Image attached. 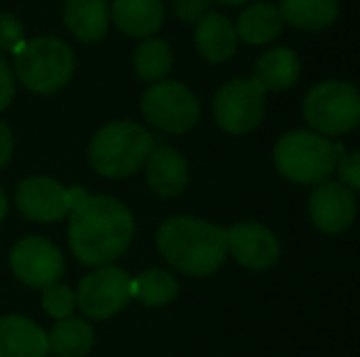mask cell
Instances as JSON below:
<instances>
[{
    "label": "cell",
    "mask_w": 360,
    "mask_h": 357,
    "mask_svg": "<svg viewBox=\"0 0 360 357\" xmlns=\"http://www.w3.org/2000/svg\"><path fill=\"white\" fill-rule=\"evenodd\" d=\"M67 218L69 248L81 264H113L133 243L135 218L128 206L113 196H86Z\"/></svg>",
    "instance_id": "6da1fadb"
},
{
    "label": "cell",
    "mask_w": 360,
    "mask_h": 357,
    "mask_svg": "<svg viewBox=\"0 0 360 357\" xmlns=\"http://www.w3.org/2000/svg\"><path fill=\"white\" fill-rule=\"evenodd\" d=\"M157 250L181 274L209 276L228 255L226 230L201 218L176 215L160 225Z\"/></svg>",
    "instance_id": "7a4b0ae2"
},
{
    "label": "cell",
    "mask_w": 360,
    "mask_h": 357,
    "mask_svg": "<svg viewBox=\"0 0 360 357\" xmlns=\"http://www.w3.org/2000/svg\"><path fill=\"white\" fill-rule=\"evenodd\" d=\"M157 147V137L133 120L105 123L89 144V162L101 177L123 179L135 174Z\"/></svg>",
    "instance_id": "3957f363"
},
{
    "label": "cell",
    "mask_w": 360,
    "mask_h": 357,
    "mask_svg": "<svg viewBox=\"0 0 360 357\" xmlns=\"http://www.w3.org/2000/svg\"><path fill=\"white\" fill-rule=\"evenodd\" d=\"M343 144H333L326 135L307 133V130H292L282 135L275 144L277 172L294 184H321L336 172V164L341 159Z\"/></svg>",
    "instance_id": "277c9868"
},
{
    "label": "cell",
    "mask_w": 360,
    "mask_h": 357,
    "mask_svg": "<svg viewBox=\"0 0 360 357\" xmlns=\"http://www.w3.org/2000/svg\"><path fill=\"white\" fill-rule=\"evenodd\" d=\"M74 52L59 37H37L15 54V79L32 93H57L74 76Z\"/></svg>",
    "instance_id": "5b68a950"
},
{
    "label": "cell",
    "mask_w": 360,
    "mask_h": 357,
    "mask_svg": "<svg viewBox=\"0 0 360 357\" xmlns=\"http://www.w3.org/2000/svg\"><path fill=\"white\" fill-rule=\"evenodd\" d=\"M304 118L319 135H343L360 125V90L346 81H321L304 98Z\"/></svg>",
    "instance_id": "8992f818"
},
{
    "label": "cell",
    "mask_w": 360,
    "mask_h": 357,
    "mask_svg": "<svg viewBox=\"0 0 360 357\" xmlns=\"http://www.w3.org/2000/svg\"><path fill=\"white\" fill-rule=\"evenodd\" d=\"M143 115L150 125L169 135L189 133L199 123L201 105L179 81H157L143 95Z\"/></svg>",
    "instance_id": "52a82bcc"
},
{
    "label": "cell",
    "mask_w": 360,
    "mask_h": 357,
    "mask_svg": "<svg viewBox=\"0 0 360 357\" xmlns=\"http://www.w3.org/2000/svg\"><path fill=\"white\" fill-rule=\"evenodd\" d=\"M130 286H133V276L128 271L113 267V264H103L81 279L79 291H76V306L89 318H113L133 299Z\"/></svg>",
    "instance_id": "ba28073f"
},
{
    "label": "cell",
    "mask_w": 360,
    "mask_h": 357,
    "mask_svg": "<svg viewBox=\"0 0 360 357\" xmlns=\"http://www.w3.org/2000/svg\"><path fill=\"white\" fill-rule=\"evenodd\" d=\"M214 118L228 135L250 133L265 118V90L252 79H233L216 93Z\"/></svg>",
    "instance_id": "9c48e42d"
},
{
    "label": "cell",
    "mask_w": 360,
    "mask_h": 357,
    "mask_svg": "<svg viewBox=\"0 0 360 357\" xmlns=\"http://www.w3.org/2000/svg\"><path fill=\"white\" fill-rule=\"evenodd\" d=\"M10 269L22 284L32 286V289H44V286L59 281V276H62V250L52 240L30 235L10 250Z\"/></svg>",
    "instance_id": "30bf717a"
},
{
    "label": "cell",
    "mask_w": 360,
    "mask_h": 357,
    "mask_svg": "<svg viewBox=\"0 0 360 357\" xmlns=\"http://www.w3.org/2000/svg\"><path fill=\"white\" fill-rule=\"evenodd\" d=\"M15 203L34 223H54L69 215V191L49 177H30L18 186Z\"/></svg>",
    "instance_id": "8fae6325"
},
{
    "label": "cell",
    "mask_w": 360,
    "mask_h": 357,
    "mask_svg": "<svg viewBox=\"0 0 360 357\" xmlns=\"http://www.w3.org/2000/svg\"><path fill=\"white\" fill-rule=\"evenodd\" d=\"M228 252L238 264L262 271L280 260V243L275 233L260 223H236L226 230Z\"/></svg>",
    "instance_id": "7c38bea8"
},
{
    "label": "cell",
    "mask_w": 360,
    "mask_h": 357,
    "mask_svg": "<svg viewBox=\"0 0 360 357\" xmlns=\"http://www.w3.org/2000/svg\"><path fill=\"white\" fill-rule=\"evenodd\" d=\"M309 215L323 233H343L356 218V196L341 181H321L309 196Z\"/></svg>",
    "instance_id": "4fadbf2b"
},
{
    "label": "cell",
    "mask_w": 360,
    "mask_h": 357,
    "mask_svg": "<svg viewBox=\"0 0 360 357\" xmlns=\"http://www.w3.org/2000/svg\"><path fill=\"white\" fill-rule=\"evenodd\" d=\"M145 177L150 189L162 198L179 196L189 184V167L181 152L167 144H157L145 162Z\"/></svg>",
    "instance_id": "5bb4252c"
},
{
    "label": "cell",
    "mask_w": 360,
    "mask_h": 357,
    "mask_svg": "<svg viewBox=\"0 0 360 357\" xmlns=\"http://www.w3.org/2000/svg\"><path fill=\"white\" fill-rule=\"evenodd\" d=\"M47 333L25 316L10 314L0 318V357H47Z\"/></svg>",
    "instance_id": "9a60e30c"
},
{
    "label": "cell",
    "mask_w": 360,
    "mask_h": 357,
    "mask_svg": "<svg viewBox=\"0 0 360 357\" xmlns=\"http://www.w3.org/2000/svg\"><path fill=\"white\" fill-rule=\"evenodd\" d=\"M194 42L199 54L211 64H223L238 52V32L236 25L221 13H206L196 22Z\"/></svg>",
    "instance_id": "2e32d148"
},
{
    "label": "cell",
    "mask_w": 360,
    "mask_h": 357,
    "mask_svg": "<svg viewBox=\"0 0 360 357\" xmlns=\"http://www.w3.org/2000/svg\"><path fill=\"white\" fill-rule=\"evenodd\" d=\"M110 22L128 37L147 39L165 22V5L162 0H113Z\"/></svg>",
    "instance_id": "e0dca14e"
},
{
    "label": "cell",
    "mask_w": 360,
    "mask_h": 357,
    "mask_svg": "<svg viewBox=\"0 0 360 357\" xmlns=\"http://www.w3.org/2000/svg\"><path fill=\"white\" fill-rule=\"evenodd\" d=\"M64 25L79 42H98L110 25L108 0H67L64 3Z\"/></svg>",
    "instance_id": "ac0fdd59"
},
{
    "label": "cell",
    "mask_w": 360,
    "mask_h": 357,
    "mask_svg": "<svg viewBox=\"0 0 360 357\" xmlns=\"http://www.w3.org/2000/svg\"><path fill=\"white\" fill-rule=\"evenodd\" d=\"M302 74V62L292 49L277 47L267 49L260 59L255 62V74L252 81L257 83L262 90H285L299 81Z\"/></svg>",
    "instance_id": "d6986e66"
},
{
    "label": "cell",
    "mask_w": 360,
    "mask_h": 357,
    "mask_svg": "<svg viewBox=\"0 0 360 357\" xmlns=\"http://www.w3.org/2000/svg\"><path fill=\"white\" fill-rule=\"evenodd\" d=\"M282 25H285V20H282V13L277 5L252 3L240 13L236 32L240 42L255 44L257 47V44H267L280 37Z\"/></svg>",
    "instance_id": "ffe728a7"
},
{
    "label": "cell",
    "mask_w": 360,
    "mask_h": 357,
    "mask_svg": "<svg viewBox=\"0 0 360 357\" xmlns=\"http://www.w3.org/2000/svg\"><path fill=\"white\" fill-rule=\"evenodd\" d=\"M282 20L297 29L319 32L336 22L338 0H280Z\"/></svg>",
    "instance_id": "44dd1931"
},
{
    "label": "cell",
    "mask_w": 360,
    "mask_h": 357,
    "mask_svg": "<svg viewBox=\"0 0 360 357\" xmlns=\"http://www.w3.org/2000/svg\"><path fill=\"white\" fill-rule=\"evenodd\" d=\"M47 345L54 357H86L94 348V328L89 321L69 316L47 333Z\"/></svg>",
    "instance_id": "7402d4cb"
},
{
    "label": "cell",
    "mask_w": 360,
    "mask_h": 357,
    "mask_svg": "<svg viewBox=\"0 0 360 357\" xmlns=\"http://www.w3.org/2000/svg\"><path fill=\"white\" fill-rule=\"evenodd\" d=\"M133 64H135V74H138L143 81L157 83L169 74L172 64H174V54H172V47L165 39L147 37L145 42H140V47L135 49Z\"/></svg>",
    "instance_id": "603a6c76"
},
{
    "label": "cell",
    "mask_w": 360,
    "mask_h": 357,
    "mask_svg": "<svg viewBox=\"0 0 360 357\" xmlns=\"http://www.w3.org/2000/svg\"><path fill=\"white\" fill-rule=\"evenodd\" d=\"M133 299L145 306H165L176 299L179 281L165 269H147L133 279Z\"/></svg>",
    "instance_id": "cb8c5ba5"
},
{
    "label": "cell",
    "mask_w": 360,
    "mask_h": 357,
    "mask_svg": "<svg viewBox=\"0 0 360 357\" xmlns=\"http://www.w3.org/2000/svg\"><path fill=\"white\" fill-rule=\"evenodd\" d=\"M42 309L47 311V316H52L54 321L69 318L76 309V294L67 284L54 281V284L42 289Z\"/></svg>",
    "instance_id": "d4e9b609"
},
{
    "label": "cell",
    "mask_w": 360,
    "mask_h": 357,
    "mask_svg": "<svg viewBox=\"0 0 360 357\" xmlns=\"http://www.w3.org/2000/svg\"><path fill=\"white\" fill-rule=\"evenodd\" d=\"M25 47V29L10 13H0V54H18Z\"/></svg>",
    "instance_id": "484cf974"
},
{
    "label": "cell",
    "mask_w": 360,
    "mask_h": 357,
    "mask_svg": "<svg viewBox=\"0 0 360 357\" xmlns=\"http://www.w3.org/2000/svg\"><path fill=\"white\" fill-rule=\"evenodd\" d=\"M336 172L343 186H348L351 191H360V149L351 154H341Z\"/></svg>",
    "instance_id": "4316f807"
},
{
    "label": "cell",
    "mask_w": 360,
    "mask_h": 357,
    "mask_svg": "<svg viewBox=\"0 0 360 357\" xmlns=\"http://www.w3.org/2000/svg\"><path fill=\"white\" fill-rule=\"evenodd\" d=\"M211 0H174L172 8H174V15L186 25H196L206 13H209Z\"/></svg>",
    "instance_id": "83f0119b"
},
{
    "label": "cell",
    "mask_w": 360,
    "mask_h": 357,
    "mask_svg": "<svg viewBox=\"0 0 360 357\" xmlns=\"http://www.w3.org/2000/svg\"><path fill=\"white\" fill-rule=\"evenodd\" d=\"M15 98V74L8 67L3 57H0V110H5Z\"/></svg>",
    "instance_id": "f1b7e54d"
},
{
    "label": "cell",
    "mask_w": 360,
    "mask_h": 357,
    "mask_svg": "<svg viewBox=\"0 0 360 357\" xmlns=\"http://www.w3.org/2000/svg\"><path fill=\"white\" fill-rule=\"evenodd\" d=\"M13 154V133H10L8 125L0 120V167H5Z\"/></svg>",
    "instance_id": "f546056e"
},
{
    "label": "cell",
    "mask_w": 360,
    "mask_h": 357,
    "mask_svg": "<svg viewBox=\"0 0 360 357\" xmlns=\"http://www.w3.org/2000/svg\"><path fill=\"white\" fill-rule=\"evenodd\" d=\"M5 213H8V196H5L3 186H0V220L5 218Z\"/></svg>",
    "instance_id": "4dcf8cb0"
},
{
    "label": "cell",
    "mask_w": 360,
    "mask_h": 357,
    "mask_svg": "<svg viewBox=\"0 0 360 357\" xmlns=\"http://www.w3.org/2000/svg\"><path fill=\"white\" fill-rule=\"evenodd\" d=\"M216 3H223V5H243L248 0H216Z\"/></svg>",
    "instance_id": "1f68e13d"
}]
</instances>
